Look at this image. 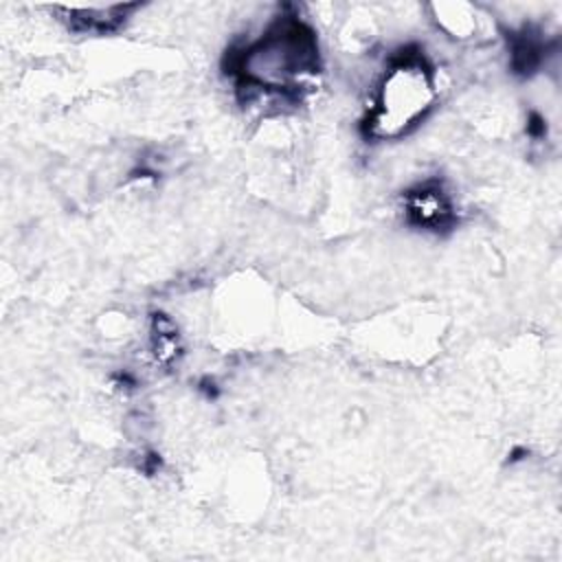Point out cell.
Wrapping results in <instances>:
<instances>
[{"label": "cell", "instance_id": "1", "mask_svg": "<svg viewBox=\"0 0 562 562\" xmlns=\"http://www.w3.org/2000/svg\"><path fill=\"white\" fill-rule=\"evenodd\" d=\"M318 70L316 35L296 15L277 18L257 42L231 50L226 66L239 92L283 101H299Z\"/></svg>", "mask_w": 562, "mask_h": 562}, {"label": "cell", "instance_id": "2", "mask_svg": "<svg viewBox=\"0 0 562 562\" xmlns=\"http://www.w3.org/2000/svg\"><path fill=\"white\" fill-rule=\"evenodd\" d=\"M437 70L415 44L400 46L380 77L362 134L371 140H395L411 134L437 103Z\"/></svg>", "mask_w": 562, "mask_h": 562}, {"label": "cell", "instance_id": "3", "mask_svg": "<svg viewBox=\"0 0 562 562\" xmlns=\"http://www.w3.org/2000/svg\"><path fill=\"white\" fill-rule=\"evenodd\" d=\"M402 209L408 226L435 235L450 233L459 222L454 200L439 178H426L406 189Z\"/></svg>", "mask_w": 562, "mask_h": 562}, {"label": "cell", "instance_id": "4", "mask_svg": "<svg viewBox=\"0 0 562 562\" xmlns=\"http://www.w3.org/2000/svg\"><path fill=\"white\" fill-rule=\"evenodd\" d=\"M136 4H110V7H90V9H61L66 13L68 29L77 33H94L105 35L116 29L130 18Z\"/></svg>", "mask_w": 562, "mask_h": 562}, {"label": "cell", "instance_id": "5", "mask_svg": "<svg viewBox=\"0 0 562 562\" xmlns=\"http://www.w3.org/2000/svg\"><path fill=\"white\" fill-rule=\"evenodd\" d=\"M507 50H509V68L518 77H531L533 72H538L547 57L544 40L531 29L507 33Z\"/></svg>", "mask_w": 562, "mask_h": 562}, {"label": "cell", "instance_id": "6", "mask_svg": "<svg viewBox=\"0 0 562 562\" xmlns=\"http://www.w3.org/2000/svg\"><path fill=\"white\" fill-rule=\"evenodd\" d=\"M527 134L533 136V138H542L547 134V121L538 112L529 114V119H527Z\"/></svg>", "mask_w": 562, "mask_h": 562}]
</instances>
